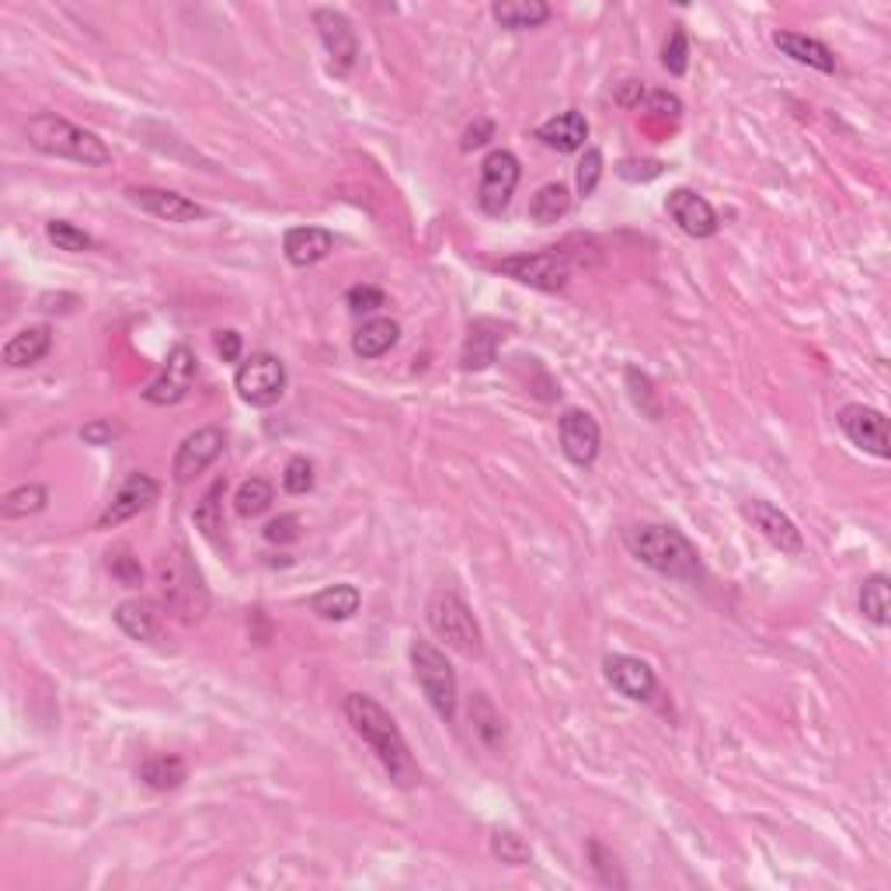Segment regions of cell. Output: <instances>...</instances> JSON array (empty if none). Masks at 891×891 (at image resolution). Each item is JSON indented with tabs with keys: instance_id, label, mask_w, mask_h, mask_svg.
Segmentation results:
<instances>
[{
	"instance_id": "obj_1",
	"label": "cell",
	"mask_w": 891,
	"mask_h": 891,
	"mask_svg": "<svg viewBox=\"0 0 891 891\" xmlns=\"http://www.w3.org/2000/svg\"><path fill=\"white\" fill-rule=\"evenodd\" d=\"M346 718L352 724L356 735L370 745L380 759V767L387 770V777L398 783V788H414L418 780H422V770H418L414 763V755L401 735V728L398 721L390 718V711H383V707L373 700V697H366V693H349L346 697Z\"/></svg>"
},
{
	"instance_id": "obj_2",
	"label": "cell",
	"mask_w": 891,
	"mask_h": 891,
	"mask_svg": "<svg viewBox=\"0 0 891 891\" xmlns=\"http://www.w3.org/2000/svg\"><path fill=\"white\" fill-rule=\"evenodd\" d=\"M627 550L651 571L665 574L672 582H703V561L700 550L679 533L675 527H662V522H648V527H634L623 537Z\"/></svg>"
},
{
	"instance_id": "obj_3",
	"label": "cell",
	"mask_w": 891,
	"mask_h": 891,
	"mask_svg": "<svg viewBox=\"0 0 891 891\" xmlns=\"http://www.w3.org/2000/svg\"><path fill=\"white\" fill-rule=\"evenodd\" d=\"M24 137L29 143L39 150V153H49V157H63V161H73V164H84V168H104L112 164V150L104 143L98 133L91 129L77 126L57 112H39L24 122Z\"/></svg>"
},
{
	"instance_id": "obj_4",
	"label": "cell",
	"mask_w": 891,
	"mask_h": 891,
	"mask_svg": "<svg viewBox=\"0 0 891 891\" xmlns=\"http://www.w3.org/2000/svg\"><path fill=\"white\" fill-rule=\"evenodd\" d=\"M426 620L432 627V634L446 641V648L460 651L463 659H481L484 654V634L478 617L470 613L467 602L450 592V589H436L426 602Z\"/></svg>"
},
{
	"instance_id": "obj_5",
	"label": "cell",
	"mask_w": 891,
	"mask_h": 891,
	"mask_svg": "<svg viewBox=\"0 0 891 891\" xmlns=\"http://www.w3.org/2000/svg\"><path fill=\"white\" fill-rule=\"evenodd\" d=\"M161 595H164V607L186 623L202 620L209 610V592L202 585L196 561L189 558L186 543H178L161 561Z\"/></svg>"
},
{
	"instance_id": "obj_6",
	"label": "cell",
	"mask_w": 891,
	"mask_h": 891,
	"mask_svg": "<svg viewBox=\"0 0 891 891\" xmlns=\"http://www.w3.org/2000/svg\"><path fill=\"white\" fill-rule=\"evenodd\" d=\"M411 669H414V679L418 687H422L426 700L432 703V711L442 718V721H453L457 718V672L450 665V659L432 644V641H411Z\"/></svg>"
},
{
	"instance_id": "obj_7",
	"label": "cell",
	"mask_w": 891,
	"mask_h": 891,
	"mask_svg": "<svg viewBox=\"0 0 891 891\" xmlns=\"http://www.w3.org/2000/svg\"><path fill=\"white\" fill-rule=\"evenodd\" d=\"M571 251L568 248H547V251H530V254H512V258H502L494 266V272H502L522 286H530V290H540V293H561L568 279H571Z\"/></svg>"
},
{
	"instance_id": "obj_8",
	"label": "cell",
	"mask_w": 891,
	"mask_h": 891,
	"mask_svg": "<svg viewBox=\"0 0 891 891\" xmlns=\"http://www.w3.org/2000/svg\"><path fill=\"white\" fill-rule=\"evenodd\" d=\"M286 366L279 356L272 352H254L251 359H244L238 366V377H233V387H238V394L244 404L251 408H272L282 401L286 394Z\"/></svg>"
},
{
	"instance_id": "obj_9",
	"label": "cell",
	"mask_w": 891,
	"mask_h": 891,
	"mask_svg": "<svg viewBox=\"0 0 891 891\" xmlns=\"http://www.w3.org/2000/svg\"><path fill=\"white\" fill-rule=\"evenodd\" d=\"M522 178V164L512 150H491L481 164V186H478V206L488 217H502Z\"/></svg>"
},
{
	"instance_id": "obj_10",
	"label": "cell",
	"mask_w": 891,
	"mask_h": 891,
	"mask_svg": "<svg viewBox=\"0 0 891 891\" xmlns=\"http://www.w3.org/2000/svg\"><path fill=\"white\" fill-rule=\"evenodd\" d=\"M196 373H199L196 352L189 346H174L168 352V359H164V370L147 383L143 401L147 404H157V408H168V404L186 401L192 383H196Z\"/></svg>"
},
{
	"instance_id": "obj_11",
	"label": "cell",
	"mask_w": 891,
	"mask_h": 891,
	"mask_svg": "<svg viewBox=\"0 0 891 891\" xmlns=\"http://www.w3.org/2000/svg\"><path fill=\"white\" fill-rule=\"evenodd\" d=\"M223 450H227V432L223 429L206 426V429L189 432L174 450V463H171L174 481L178 484H192L199 474H206V470L223 457Z\"/></svg>"
},
{
	"instance_id": "obj_12",
	"label": "cell",
	"mask_w": 891,
	"mask_h": 891,
	"mask_svg": "<svg viewBox=\"0 0 891 891\" xmlns=\"http://www.w3.org/2000/svg\"><path fill=\"white\" fill-rule=\"evenodd\" d=\"M835 422L847 432V439L857 446V450L871 453L878 460H888L891 457V446H888V418L878 411V408H868V404H847L835 414Z\"/></svg>"
},
{
	"instance_id": "obj_13",
	"label": "cell",
	"mask_w": 891,
	"mask_h": 891,
	"mask_svg": "<svg viewBox=\"0 0 891 891\" xmlns=\"http://www.w3.org/2000/svg\"><path fill=\"white\" fill-rule=\"evenodd\" d=\"M157 498H161V484H157L150 474H143V470H137V474H129L122 481V488L112 494V502L104 505V512L98 515V530L122 527V522H129L133 515L147 512Z\"/></svg>"
},
{
	"instance_id": "obj_14",
	"label": "cell",
	"mask_w": 891,
	"mask_h": 891,
	"mask_svg": "<svg viewBox=\"0 0 891 891\" xmlns=\"http://www.w3.org/2000/svg\"><path fill=\"white\" fill-rule=\"evenodd\" d=\"M313 29L321 36V46L328 49L331 57V70L334 73H349L359 60V36L352 29V21L334 11V8H318L313 11Z\"/></svg>"
},
{
	"instance_id": "obj_15",
	"label": "cell",
	"mask_w": 891,
	"mask_h": 891,
	"mask_svg": "<svg viewBox=\"0 0 891 891\" xmlns=\"http://www.w3.org/2000/svg\"><path fill=\"white\" fill-rule=\"evenodd\" d=\"M126 199L140 206L143 213L157 217V220H168V223H196V220H206L209 209L199 206L196 199L181 196L174 189H157V186H137V189H126Z\"/></svg>"
},
{
	"instance_id": "obj_16",
	"label": "cell",
	"mask_w": 891,
	"mask_h": 891,
	"mask_svg": "<svg viewBox=\"0 0 891 891\" xmlns=\"http://www.w3.org/2000/svg\"><path fill=\"white\" fill-rule=\"evenodd\" d=\"M742 515L777 550H783V554H801V550H804V537L798 530V522L788 512H780L773 502H767V498H749V502H742Z\"/></svg>"
},
{
	"instance_id": "obj_17",
	"label": "cell",
	"mask_w": 891,
	"mask_h": 891,
	"mask_svg": "<svg viewBox=\"0 0 891 891\" xmlns=\"http://www.w3.org/2000/svg\"><path fill=\"white\" fill-rule=\"evenodd\" d=\"M599 446H602V432H599L595 418L589 411H582V408H568L561 414V450H564V457L574 467H589L599 457Z\"/></svg>"
},
{
	"instance_id": "obj_18",
	"label": "cell",
	"mask_w": 891,
	"mask_h": 891,
	"mask_svg": "<svg viewBox=\"0 0 891 891\" xmlns=\"http://www.w3.org/2000/svg\"><path fill=\"white\" fill-rule=\"evenodd\" d=\"M665 209H669V217L675 220V227L690 233V238L703 241V238H714L718 233V213H714V206L707 202L700 192L693 189H672L669 199H665Z\"/></svg>"
},
{
	"instance_id": "obj_19",
	"label": "cell",
	"mask_w": 891,
	"mask_h": 891,
	"mask_svg": "<svg viewBox=\"0 0 891 891\" xmlns=\"http://www.w3.org/2000/svg\"><path fill=\"white\" fill-rule=\"evenodd\" d=\"M607 679H610V687L620 697L638 700V703L654 700V690H659L654 669L644 659H634V654H610V659H607Z\"/></svg>"
},
{
	"instance_id": "obj_20",
	"label": "cell",
	"mask_w": 891,
	"mask_h": 891,
	"mask_svg": "<svg viewBox=\"0 0 891 891\" xmlns=\"http://www.w3.org/2000/svg\"><path fill=\"white\" fill-rule=\"evenodd\" d=\"M509 338V324L494 321V318H478L470 321L467 328V342H463V352H460V366L470 373H481L488 366H494L498 359V349Z\"/></svg>"
},
{
	"instance_id": "obj_21",
	"label": "cell",
	"mask_w": 891,
	"mask_h": 891,
	"mask_svg": "<svg viewBox=\"0 0 891 891\" xmlns=\"http://www.w3.org/2000/svg\"><path fill=\"white\" fill-rule=\"evenodd\" d=\"M282 251H286V261L297 269H310L324 261L331 251H334V233L324 230V227H293L286 230V241H282Z\"/></svg>"
},
{
	"instance_id": "obj_22",
	"label": "cell",
	"mask_w": 891,
	"mask_h": 891,
	"mask_svg": "<svg viewBox=\"0 0 891 891\" xmlns=\"http://www.w3.org/2000/svg\"><path fill=\"white\" fill-rule=\"evenodd\" d=\"M533 137H537L543 147L558 150V153H579V150L585 147V140H589V122H585L582 112L568 109V112H561V116H554V119L540 122Z\"/></svg>"
},
{
	"instance_id": "obj_23",
	"label": "cell",
	"mask_w": 891,
	"mask_h": 891,
	"mask_svg": "<svg viewBox=\"0 0 891 891\" xmlns=\"http://www.w3.org/2000/svg\"><path fill=\"white\" fill-rule=\"evenodd\" d=\"M161 607H157L153 599H126L116 607V623H119V631L126 638H133V641H153L157 634H161Z\"/></svg>"
},
{
	"instance_id": "obj_24",
	"label": "cell",
	"mask_w": 891,
	"mask_h": 891,
	"mask_svg": "<svg viewBox=\"0 0 891 891\" xmlns=\"http://www.w3.org/2000/svg\"><path fill=\"white\" fill-rule=\"evenodd\" d=\"M49 349H52V328L49 324H29L8 338V346L0 356H4V366H11V370H24V366L42 362L49 356Z\"/></svg>"
},
{
	"instance_id": "obj_25",
	"label": "cell",
	"mask_w": 891,
	"mask_h": 891,
	"mask_svg": "<svg viewBox=\"0 0 891 891\" xmlns=\"http://www.w3.org/2000/svg\"><path fill=\"white\" fill-rule=\"evenodd\" d=\"M773 46L783 52V57H791L801 67H811L819 73H835V52L819 39H808L801 32H777Z\"/></svg>"
},
{
	"instance_id": "obj_26",
	"label": "cell",
	"mask_w": 891,
	"mask_h": 891,
	"mask_svg": "<svg viewBox=\"0 0 891 891\" xmlns=\"http://www.w3.org/2000/svg\"><path fill=\"white\" fill-rule=\"evenodd\" d=\"M550 4L543 0H498L491 4V18L502 24L509 32H527V29H540V24L550 21Z\"/></svg>"
},
{
	"instance_id": "obj_27",
	"label": "cell",
	"mask_w": 891,
	"mask_h": 891,
	"mask_svg": "<svg viewBox=\"0 0 891 891\" xmlns=\"http://www.w3.org/2000/svg\"><path fill=\"white\" fill-rule=\"evenodd\" d=\"M398 338H401V324L398 321H390V318H373V321H366L356 334H352V352L359 359H380L387 356L390 349L398 346Z\"/></svg>"
},
{
	"instance_id": "obj_28",
	"label": "cell",
	"mask_w": 891,
	"mask_h": 891,
	"mask_svg": "<svg viewBox=\"0 0 891 891\" xmlns=\"http://www.w3.org/2000/svg\"><path fill=\"white\" fill-rule=\"evenodd\" d=\"M140 780L150 791H174L189 780V767H186V759L174 752H157L140 763Z\"/></svg>"
},
{
	"instance_id": "obj_29",
	"label": "cell",
	"mask_w": 891,
	"mask_h": 891,
	"mask_svg": "<svg viewBox=\"0 0 891 891\" xmlns=\"http://www.w3.org/2000/svg\"><path fill=\"white\" fill-rule=\"evenodd\" d=\"M359 607H362V595L349 582L328 585V589H321L318 595L310 599V610L318 613L321 620H352L359 613Z\"/></svg>"
},
{
	"instance_id": "obj_30",
	"label": "cell",
	"mask_w": 891,
	"mask_h": 891,
	"mask_svg": "<svg viewBox=\"0 0 891 891\" xmlns=\"http://www.w3.org/2000/svg\"><path fill=\"white\" fill-rule=\"evenodd\" d=\"M223 494H227V478H217L213 484L206 488V494L199 498V505L192 512V519H196V527L202 530V537H209L213 543L223 533Z\"/></svg>"
},
{
	"instance_id": "obj_31",
	"label": "cell",
	"mask_w": 891,
	"mask_h": 891,
	"mask_svg": "<svg viewBox=\"0 0 891 891\" xmlns=\"http://www.w3.org/2000/svg\"><path fill=\"white\" fill-rule=\"evenodd\" d=\"M571 209V192L564 181H550V186H543L533 199H530V220L533 223H558L564 213Z\"/></svg>"
},
{
	"instance_id": "obj_32",
	"label": "cell",
	"mask_w": 891,
	"mask_h": 891,
	"mask_svg": "<svg viewBox=\"0 0 891 891\" xmlns=\"http://www.w3.org/2000/svg\"><path fill=\"white\" fill-rule=\"evenodd\" d=\"M470 724L481 735V742L488 749H498L505 742V724H502V714L494 711V703L488 700V693H474L470 697Z\"/></svg>"
},
{
	"instance_id": "obj_33",
	"label": "cell",
	"mask_w": 891,
	"mask_h": 891,
	"mask_svg": "<svg viewBox=\"0 0 891 891\" xmlns=\"http://www.w3.org/2000/svg\"><path fill=\"white\" fill-rule=\"evenodd\" d=\"M860 613L868 617L874 627H888V613H891V585L888 574H871L860 585Z\"/></svg>"
},
{
	"instance_id": "obj_34",
	"label": "cell",
	"mask_w": 891,
	"mask_h": 891,
	"mask_svg": "<svg viewBox=\"0 0 891 891\" xmlns=\"http://www.w3.org/2000/svg\"><path fill=\"white\" fill-rule=\"evenodd\" d=\"M46 505H49L46 484H18L14 491L4 494V502H0V515H4V519H29L36 512H42Z\"/></svg>"
},
{
	"instance_id": "obj_35",
	"label": "cell",
	"mask_w": 891,
	"mask_h": 891,
	"mask_svg": "<svg viewBox=\"0 0 891 891\" xmlns=\"http://www.w3.org/2000/svg\"><path fill=\"white\" fill-rule=\"evenodd\" d=\"M272 498H276V491L266 478H248L238 488V494H233V512H238L241 519H254L272 505Z\"/></svg>"
},
{
	"instance_id": "obj_36",
	"label": "cell",
	"mask_w": 891,
	"mask_h": 891,
	"mask_svg": "<svg viewBox=\"0 0 891 891\" xmlns=\"http://www.w3.org/2000/svg\"><path fill=\"white\" fill-rule=\"evenodd\" d=\"M104 561H109V571H112V579L126 589H140L143 585V568H140V558L133 554V547L129 543H116L109 547V554H104Z\"/></svg>"
},
{
	"instance_id": "obj_37",
	"label": "cell",
	"mask_w": 891,
	"mask_h": 891,
	"mask_svg": "<svg viewBox=\"0 0 891 891\" xmlns=\"http://www.w3.org/2000/svg\"><path fill=\"white\" fill-rule=\"evenodd\" d=\"M491 853H494V860L509 863V868H527V863L533 860L530 843L522 840V835H515L512 829H494L491 832Z\"/></svg>"
},
{
	"instance_id": "obj_38",
	"label": "cell",
	"mask_w": 891,
	"mask_h": 891,
	"mask_svg": "<svg viewBox=\"0 0 891 891\" xmlns=\"http://www.w3.org/2000/svg\"><path fill=\"white\" fill-rule=\"evenodd\" d=\"M46 238L57 244L60 251H70V254H84V251L94 248L91 233L81 230L77 223H70V220H49L46 223Z\"/></svg>"
},
{
	"instance_id": "obj_39",
	"label": "cell",
	"mask_w": 891,
	"mask_h": 891,
	"mask_svg": "<svg viewBox=\"0 0 891 891\" xmlns=\"http://www.w3.org/2000/svg\"><path fill=\"white\" fill-rule=\"evenodd\" d=\"M662 67L672 73V77H683L690 70V39H687V29L683 24H675V32L669 36L665 49H662Z\"/></svg>"
},
{
	"instance_id": "obj_40",
	"label": "cell",
	"mask_w": 891,
	"mask_h": 891,
	"mask_svg": "<svg viewBox=\"0 0 891 891\" xmlns=\"http://www.w3.org/2000/svg\"><path fill=\"white\" fill-rule=\"evenodd\" d=\"M589 860H592V871L599 874V881L607 884V888H627V878L620 874V863H617V857L602 847V843H589Z\"/></svg>"
},
{
	"instance_id": "obj_41",
	"label": "cell",
	"mask_w": 891,
	"mask_h": 891,
	"mask_svg": "<svg viewBox=\"0 0 891 891\" xmlns=\"http://www.w3.org/2000/svg\"><path fill=\"white\" fill-rule=\"evenodd\" d=\"M627 383H631V398H634V404L651 418V422H659V418H662V404L654 401V394H651V380L638 370V366H631V370H627Z\"/></svg>"
},
{
	"instance_id": "obj_42",
	"label": "cell",
	"mask_w": 891,
	"mask_h": 891,
	"mask_svg": "<svg viewBox=\"0 0 891 891\" xmlns=\"http://www.w3.org/2000/svg\"><path fill=\"white\" fill-rule=\"evenodd\" d=\"M599 178H602V150L589 147L579 161V171H574V181H579V196H592L599 189Z\"/></svg>"
},
{
	"instance_id": "obj_43",
	"label": "cell",
	"mask_w": 891,
	"mask_h": 891,
	"mask_svg": "<svg viewBox=\"0 0 891 891\" xmlns=\"http://www.w3.org/2000/svg\"><path fill=\"white\" fill-rule=\"evenodd\" d=\"M282 488L290 494H307L313 491V463L307 457H293L282 470Z\"/></svg>"
},
{
	"instance_id": "obj_44",
	"label": "cell",
	"mask_w": 891,
	"mask_h": 891,
	"mask_svg": "<svg viewBox=\"0 0 891 891\" xmlns=\"http://www.w3.org/2000/svg\"><path fill=\"white\" fill-rule=\"evenodd\" d=\"M617 174L623 181H654V178H662L665 174V164L662 161H638V157H627V161L617 164Z\"/></svg>"
},
{
	"instance_id": "obj_45",
	"label": "cell",
	"mask_w": 891,
	"mask_h": 891,
	"mask_svg": "<svg viewBox=\"0 0 891 891\" xmlns=\"http://www.w3.org/2000/svg\"><path fill=\"white\" fill-rule=\"evenodd\" d=\"M346 303H349L352 313H373V310H380L387 303V293L377 290V286L362 282V286H352V290L346 293Z\"/></svg>"
},
{
	"instance_id": "obj_46",
	"label": "cell",
	"mask_w": 891,
	"mask_h": 891,
	"mask_svg": "<svg viewBox=\"0 0 891 891\" xmlns=\"http://www.w3.org/2000/svg\"><path fill=\"white\" fill-rule=\"evenodd\" d=\"M261 537H266L269 543H293L300 540V519L297 515H279L272 519L266 530H261Z\"/></svg>"
},
{
	"instance_id": "obj_47",
	"label": "cell",
	"mask_w": 891,
	"mask_h": 891,
	"mask_svg": "<svg viewBox=\"0 0 891 891\" xmlns=\"http://www.w3.org/2000/svg\"><path fill=\"white\" fill-rule=\"evenodd\" d=\"M648 112L654 116V119H679L683 116V101H679L675 94H669V91H651L648 94Z\"/></svg>"
},
{
	"instance_id": "obj_48",
	"label": "cell",
	"mask_w": 891,
	"mask_h": 891,
	"mask_svg": "<svg viewBox=\"0 0 891 891\" xmlns=\"http://www.w3.org/2000/svg\"><path fill=\"white\" fill-rule=\"evenodd\" d=\"M119 436H122V426H116L112 418H98V422L81 429V439L91 446H112V439H119Z\"/></svg>"
},
{
	"instance_id": "obj_49",
	"label": "cell",
	"mask_w": 891,
	"mask_h": 891,
	"mask_svg": "<svg viewBox=\"0 0 891 891\" xmlns=\"http://www.w3.org/2000/svg\"><path fill=\"white\" fill-rule=\"evenodd\" d=\"M217 352L223 356V362H238L241 359V349H244V338L233 331V328H223V331H217Z\"/></svg>"
},
{
	"instance_id": "obj_50",
	"label": "cell",
	"mask_w": 891,
	"mask_h": 891,
	"mask_svg": "<svg viewBox=\"0 0 891 891\" xmlns=\"http://www.w3.org/2000/svg\"><path fill=\"white\" fill-rule=\"evenodd\" d=\"M491 137H494V122H491V119H478V122L463 133V143H460V147H463V150H478V147H484Z\"/></svg>"
},
{
	"instance_id": "obj_51",
	"label": "cell",
	"mask_w": 891,
	"mask_h": 891,
	"mask_svg": "<svg viewBox=\"0 0 891 891\" xmlns=\"http://www.w3.org/2000/svg\"><path fill=\"white\" fill-rule=\"evenodd\" d=\"M641 98H644V84L641 81H623L620 88H617V101L623 104V109H634V104H641Z\"/></svg>"
}]
</instances>
